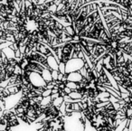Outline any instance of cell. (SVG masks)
Here are the masks:
<instances>
[{"label": "cell", "mask_w": 132, "mask_h": 131, "mask_svg": "<svg viewBox=\"0 0 132 131\" xmlns=\"http://www.w3.org/2000/svg\"><path fill=\"white\" fill-rule=\"evenodd\" d=\"M85 62L83 60L77 58V59H71L67 63L65 64V73H71L79 71L81 68H83Z\"/></svg>", "instance_id": "1"}, {"label": "cell", "mask_w": 132, "mask_h": 131, "mask_svg": "<svg viewBox=\"0 0 132 131\" xmlns=\"http://www.w3.org/2000/svg\"><path fill=\"white\" fill-rule=\"evenodd\" d=\"M30 82L35 88H44L46 89V82L43 79L42 75L36 72H32L30 74Z\"/></svg>", "instance_id": "2"}, {"label": "cell", "mask_w": 132, "mask_h": 131, "mask_svg": "<svg viewBox=\"0 0 132 131\" xmlns=\"http://www.w3.org/2000/svg\"><path fill=\"white\" fill-rule=\"evenodd\" d=\"M47 63L50 68V71H58L59 63L53 55L47 57Z\"/></svg>", "instance_id": "3"}, {"label": "cell", "mask_w": 132, "mask_h": 131, "mask_svg": "<svg viewBox=\"0 0 132 131\" xmlns=\"http://www.w3.org/2000/svg\"><path fill=\"white\" fill-rule=\"evenodd\" d=\"M83 77L81 76L79 73V71H75V72H71L68 74V77H67V80L68 81H72V82H81V80H82Z\"/></svg>", "instance_id": "4"}, {"label": "cell", "mask_w": 132, "mask_h": 131, "mask_svg": "<svg viewBox=\"0 0 132 131\" xmlns=\"http://www.w3.org/2000/svg\"><path fill=\"white\" fill-rule=\"evenodd\" d=\"M52 71H50V70H47V69H44V71L42 72V77L43 79L44 80V81L47 83V82L51 81V80H53V79H52V73H51Z\"/></svg>", "instance_id": "5"}, {"label": "cell", "mask_w": 132, "mask_h": 131, "mask_svg": "<svg viewBox=\"0 0 132 131\" xmlns=\"http://www.w3.org/2000/svg\"><path fill=\"white\" fill-rule=\"evenodd\" d=\"M2 52L5 53V54H6V58H7L8 60H9V59L15 58V51H13V50H12L10 47L6 48V49L2 50Z\"/></svg>", "instance_id": "6"}, {"label": "cell", "mask_w": 132, "mask_h": 131, "mask_svg": "<svg viewBox=\"0 0 132 131\" xmlns=\"http://www.w3.org/2000/svg\"><path fill=\"white\" fill-rule=\"evenodd\" d=\"M64 102V100L62 97H59V98L55 99V100H52V105L54 106L55 108H57V109H59V108L62 106V104Z\"/></svg>", "instance_id": "7"}, {"label": "cell", "mask_w": 132, "mask_h": 131, "mask_svg": "<svg viewBox=\"0 0 132 131\" xmlns=\"http://www.w3.org/2000/svg\"><path fill=\"white\" fill-rule=\"evenodd\" d=\"M68 96L70 97L72 100H81V99H82V96H81L79 92H77V91H72Z\"/></svg>", "instance_id": "8"}, {"label": "cell", "mask_w": 132, "mask_h": 131, "mask_svg": "<svg viewBox=\"0 0 132 131\" xmlns=\"http://www.w3.org/2000/svg\"><path fill=\"white\" fill-rule=\"evenodd\" d=\"M66 87H68L69 89H71L72 91H76L78 88V83L76 82H72V81H68L66 83Z\"/></svg>", "instance_id": "9"}, {"label": "cell", "mask_w": 132, "mask_h": 131, "mask_svg": "<svg viewBox=\"0 0 132 131\" xmlns=\"http://www.w3.org/2000/svg\"><path fill=\"white\" fill-rule=\"evenodd\" d=\"M64 31L65 32H67V33L69 34V35H71V36H73L74 35H76V33H75V30L73 29V28L72 27V24L71 26H67V27H64Z\"/></svg>", "instance_id": "10"}, {"label": "cell", "mask_w": 132, "mask_h": 131, "mask_svg": "<svg viewBox=\"0 0 132 131\" xmlns=\"http://www.w3.org/2000/svg\"><path fill=\"white\" fill-rule=\"evenodd\" d=\"M58 71L60 73H62V74L65 73V63H63V62H60V63H59Z\"/></svg>", "instance_id": "11"}, {"label": "cell", "mask_w": 132, "mask_h": 131, "mask_svg": "<svg viewBox=\"0 0 132 131\" xmlns=\"http://www.w3.org/2000/svg\"><path fill=\"white\" fill-rule=\"evenodd\" d=\"M110 94L107 91H104V92H100V94L98 95V98L100 99H104V98H110Z\"/></svg>", "instance_id": "12"}, {"label": "cell", "mask_w": 132, "mask_h": 131, "mask_svg": "<svg viewBox=\"0 0 132 131\" xmlns=\"http://www.w3.org/2000/svg\"><path fill=\"white\" fill-rule=\"evenodd\" d=\"M84 131H97L94 127H92L90 126V124L87 121V123L85 124V128H84Z\"/></svg>", "instance_id": "13"}, {"label": "cell", "mask_w": 132, "mask_h": 131, "mask_svg": "<svg viewBox=\"0 0 132 131\" xmlns=\"http://www.w3.org/2000/svg\"><path fill=\"white\" fill-rule=\"evenodd\" d=\"M51 73H52V79H53V80H58V75H59L58 71H52Z\"/></svg>", "instance_id": "14"}, {"label": "cell", "mask_w": 132, "mask_h": 131, "mask_svg": "<svg viewBox=\"0 0 132 131\" xmlns=\"http://www.w3.org/2000/svg\"><path fill=\"white\" fill-rule=\"evenodd\" d=\"M52 95V89H45L44 92L42 93V96L44 98H47V97H50Z\"/></svg>", "instance_id": "15"}, {"label": "cell", "mask_w": 132, "mask_h": 131, "mask_svg": "<svg viewBox=\"0 0 132 131\" xmlns=\"http://www.w3.org/2000/svg\"><path fill=\"white\" fill-rule=\"evenodd\" d=\"M79 73L83 77V78H86V76H87V70L84 68V66H83V68H81V69L80 70Z\"/></svg>", "instance_id": "16"}, {"label": "cell", "mask_w": 132, "mask_h": 131, "mask_svg": "<svg viewBox=\"0 0 132 131\" xmlns=\"http://www.w3.org/2000/svg\"><path fill=\"white\" fill-rule=\"evenodd\" d=\"M44 4L45 5V6H47L48 8H50L52 6H53V5H54V3H53V1H52V0H46Z\"/></svg>", "instance_id": "17"}, {"label": "cell", "mask_w": 132, "mask_h": 131, "mask_svg": "<svg viewBox=\"0 0 132 131\" xmlns=\"http://www.w3.org/2000/svg\"><path fill=\"white\" fill-rule=\"evenodd\" d=\"M26 49V45H23V46H20V47H19V51H20L21 54H24Z\"/></svg>", "instance_id": "18"}, {"label": "cell", "mask_w": 132, "mask_h": 131, "mask_svg": "<svg viewBox=\"0 0 132 131\" xmlns=\"http://www.w3.org/2000/svg\"><path fill=\"white\" fill-rule=\"evenodd\" d=\"M21 53H20V51H19V49L18 50H16V51H15V58H17V59H19V58H21Z\"/></svg>", "instance_id": "19"}, {"label": "cell", "mask_w": 132, "mask_h": 131, "mask_svg": "<svg viewBox=\"0 0 132 131\" xmlns=\"http://www.w3.org/2000/svg\"><path fill=\"white\" fill-rule=\"evenodd\" d=\"M63 91H64V93H65L66 95H69L72 91L71 89H69L68 87H65V88H64V89H63Z\"/></svg>", "instance_id": "20"}, {"label": "cell", "mask_w": 132, "mask_h": 131, "mask_svg": "<svg viewBox=\"0 0 132 131\" xmlns=\"http://www.w3.org/2000/svg\"><path fill=\"white\" fill-rule=\"evenodd\" d=\"M59 97H60V94H59V93H57V94H52L51 95V100H55V99L59 98Z\"/></svg>", "instance_id": "21"}, {"label": "cell", "mask_w": 132, "mask_h": 131, "mask_svg": "<svg viewBox=\"0 0 132 131\" xmlns=\"http://www.w3.org/2000/svg\"><path fill=\"white\" fill-rule=\"evenodd\" d=\"M57 93H59V89L53 88V89H52V94H57Z\"/></svg>", "instance_id": "22"}, {"label": "cell", "mask_w": 132, "mask_h": 131, "mask_svg": "<svg viewBox=\"0 0 132 131\" xmlns=\"http://www.w3.org/2000/svg\"><path fill=\"white\" fill-rule=\"evenodd\" d=\"M62 78H63V74H62V73H60V72H59V75H58V80H61V81H62Z\"/></svg>", "instance_id": "23"}, {"label": "cell", "mask_w": 132, "mask_h": 131, "mask_svg": "<svg viewBox=\"0 0 132 131\" xmlns=\"http://www.w3.org/2000/svg\"><path fill=\"white\" fill-rule=\"evenodd\" d=\"M122 131H128V127H125V128L123 129Z\"/></svg>", "instance_id": "24"}]
</instances>
